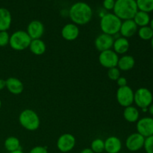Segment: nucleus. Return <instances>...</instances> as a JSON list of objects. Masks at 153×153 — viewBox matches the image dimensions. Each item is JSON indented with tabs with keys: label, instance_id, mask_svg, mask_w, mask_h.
Wrapping results in <instances>:
<instances>
[{
	"label": "nucleus",
	"instance_id": "9d476101",
	"mask_svg": "<svg viewBox=\"0 0 153 153\" xmlns=\"http://www.w3.org/2000/svg\"><path fill=\"white\" fill-rule=\"evenodd\" d=\"M137 132L146 138L153 135V118L149 117L140 118L136 124Z\"/></svg>",
	"mask_w": 153,
	"mask_h": 153
},
{
	"label": "nucleus",
	"instance_id": "c756f323",
	"mask_svg": "<svg viewBox=\"0 0 153 153\" xmlns=\"http://www.w3.org/2000/svg\"><path fill=\"white\" fill-rule=\"evenodd\" d=\"M143 148L146 153H153V135L145 138Z\"/></svg>",
	"mask_w": 153,
	"mask_h": 153
},
{
	"label": "nucleus",
	"instance_id": "c9c22d12",
	"mask_svg": "<svg viewBox=\"0 0 153 153\" xmlns=\"http://www.w3.org/2000/svg\"><path fill=\"white\" fill-rule=\"evenodd\" d=\"M148 112H149L152 116H153V103H152V104L148 107Z\"/></svg>",
	"mask_w": 153,
	"mask_h": 153
},
{
	"label": "nucleus",
	"instance_id": "4c0bfd02",
	"mask_svg": "<svg viewBox=\"0 0 153 153\" xmlns=\"http://www.w3.org/2000/svg\"><path fill=\"white\" fill-rule=\"evenodd\" d=\"M149 27H150V28L153 30V18H152V19H151L150 22H149Z\"/></svg>",
	"mask_w": 153,
	"mask_h": 153
},
{
	"label": "nucleus",
	"instance_id": "79ce46f5",
	"mask_svg": "<svg viewBox=\"0 0 153 153\" xmlns=\"http://www.w3.org/2000/svg\"><path fill=\"white\" fill-rule=\"evenodd\" d=\"M47 1H51V0H47Z\"/></svg>",
	"mask_w": 153,
	"mask_h": 153
},
{
	"label": "nucleus",
	"instance_id": "58836bf2",
	"mask_svg": "<svg viewBox=\"0 0 153 153\" xmlns=\"http://www.w3.org/2000/svg\"><path fill=\"white\" fill-rule=\"evenodd\" d=\"M151 47H152V49L153 50V37L151 39Z\"/></svg>",
	"mask_w": 153,
	"mask_h": 153
},
{
	"label": "nucleus",
	"instance_id": "a19ab883",
	"mask_svg": "<svg viewBox=\"0 0 153 153\" xmlns=\"http://www.w3.org/2000/svg\"><path fill=\"white\" fill-rule=\"evenodd\" d=\"M152 64H153V58H152Z\"/></svg>",
	"mask_w": 153,
	"mask_h": 153
},
{
	"label": "nucleus",
	"instance_id": "393cba45",
	"mask_svg": "<svg viewBox=\"0 0 153 153\" xmlns=\"http://www.w3.org/2000/svg\"><path fill=\"white\" fill-rule=\"evenodd\" d=\"M138 10L149 13L153 11V0H136Z\"/></svg>",
	"mask_w": 153,
	"mask_h": 153
},
{
	"label": "nucleus",
	"instance_id": "5701e85b",
	"mask_svg": "<svg viewBox=\"0 0 153 153\" xmlns=\"http://www.w3.org/2000/svg\"><path fill=\"white\" fill-rule=\"evenodd\" d=\"M133 20L135 22L136 25L137 27H143V26H147L149 25L150 22L151 18L150 16L148 13L144 11H141V10H138L134 15Z\"/></svg>",
	"mask_w": 153,
	"mask_h": 153
},
{
	"label": "nucleus",
	"instance_id": "7c9ffc66",
	"mask_svg": "<svg viewBox=\"0 0 153 153\" xmlns=\"http://www.w3.org/2000/svg\"><path fill=\"white\" fill-rule=\"evenodd\" d=\"M114 4L115 0H104L102 2L103 7L107 10H113Z\"/></svg>",
	"mask_w": 153,
	"mask_h": 153
},
{
	"label": "nucleus",
	"instance_id": "bb28decb",
	"mask_svg": "<svg viewBox=\"0 0 153 153\" xmlns=\"http://www.w3.org/2000/svg\"><path fill=\"white\" fill-rule=\"evenodd\" d=\"M91 149L94 153H102L105 151V140L102 139H94L91 144Z\"/></svg>",
	"mask_w": 153,
	"mask_h": 153
},
{
	"label": "nucleus",
	"instance_id": "6e6552de",
	"mask_svg": "<svg viewBox=\"0 0 153 153\" xmlns=\"http://www.w3.org/2000/svg\"><path fill=\"white\" fill-rule=\"evenodd\" d=\"M119 58V55L112 49L100 52L99 55V61L100 64L108 70L117 67Z\"/></svg>",
	"mask_w": 153,
	"mask_h": 153
},
{
	"label": "nucleus",
	"instance_id": "2f4dec72",
	"mask_svg": "<svg viewBox=\"0 0 153 153\" xmlns=\"http://www.w3.org/2000/svg\"><path fill=\"white\" fill-rule=\"evenodd\" d=\"M29 153H49L48 152L47 148L43 146H37L33 147L31 150L29 151Z\"/></svg>",
	"mask_w": 153,
	"mask_h": 153
},
{
	"label": "nucleus",
	"instance_id": "9b49d317",
	"mask_svg": "<svg viewBox=\"0 0 153 153\" xmlns=\"http://www.w3.org/2000/svg\"><path fill=\"white\" fill-rule=\"evenodd\" d=\"M145 137L135 132L130 134L126 140V147L130 152H137L143 149L144 146Z\"/></svg>",
	"mask_w": 153,
	"mask_h": 153
},
{
	"label": "nucleus",
	"instance_id": "f257e3e1",
	"mask_svg": "<svg viewBox=\"0 0 153 153\" xmlns=\"http://www.w3.org/2000/svg\"><path fill=\"white\" fill-rule=\"evenodd\" d=\"M68 15L73 23L77 25H84L90 22L92 19L93 10L88 3L78 1L72 4Z\"/></svg>",
	"mask_w": 153,
	"mask_h": 153
},
{
	"label": "nucleus",
	"instance_id": "f3484780",
	"mask_svg": "<svg viewBox=\"0 0 153 153\" xmlns=\"http://www.w3.org/2000/svg\"><path fill=\"white\" fill-rule=\"evenodd\" d=\"M6 88L10 94L19 95L23 91L24 85L19 79L15 77H10L6 79Z\"/></svg>",
	"mask_w": 153,
	"mask_h": 153
},
{
	"label": "nucleus",
	"instance_id": "2eb2a0df",
	"mask_svg": "<svg viewBox=\"0 0 153 153\" xmlns=\"http://www.w3.org/2000/svg\"><path fill=\"white\" fill-rule=\"evenodd\" d=\"M79 28L74 23H67L61 29V36L67 41H73L76 40L79 36Z\"/></svg>",
	"mask_w": 153,
	"mask_h": 153
},
{
	"label": "nucleus",
	"instance_id": "7ed1b4c3",
	"mask_svg": "<svg viewBox=\"0 0 153 153\" xmlns=\"http://www.w3.org/2000/svg\"><path fill=\"white\" fill-rule=\"evenodd\" d=\"M122 20L114 13H107L101 16L100 26L102 33L115 35L120 32Z\"/></svg>",
	"mask_w": 153,
	"mask_h": 153
},
{
	"label": "nucleus",
	"instance_id": "f03ea898",
	"mask_svg": "<svg viewBox=\"0 0 153 153\" xmlns=\"http://www.w3.org/2000/svg\"><path fill=\"white\" fill-rule=\"evenodd\" d=\"M113 11L122 21L132 19L138 11L136 0H115Z\"/></svg>",
	"mask_w": 153,
	"mask_h": 153
},
{
	"label": "nucleus",
	"instance_id": "b1692460",
	"mask_svg": "<svg viewBox=\"0 0 153 153\" xmlns=\"http://www.w3.org/2000/svg\"><path fill=\"white\" fill-rule=\"evenodd\" d=\"M4 146L7 151L13 152V151L17 150V149H21L20 141L19 139L13 136L7 137L4 142Z\"/></svg>",
	"mask_w": 153,
	"mask_h": 153
},
{
	"label": "nucleus",
	"instance_id": "4468645a",
	"mask_svg": "<svg viewBox=\"0 0 153 153\" xmlns=\"http://www.w3.org/2000/svg\"><path fill=\"white\" fill-rule=\"evenodd\" d=\"M137 30H138V27L134 22V20L127 19V20L122 21L120 33L121 34V37L128 39L133 37L137 32Z\"/></svg>",
	"mask_w": 153,
	"mask_h": 153
},
{
	"label": "nucleus",
	"instance_id": "a878e982",
	"mask_svg": "<svg viewBox=\"0 0 153 153\" xmlns=\"http://www.w3.org/2000/svg\"><path fill=\"white\" fill-rule=\"evenodd\" d=\"M137 34L141 40H151L153 37V30L149 27V25L140 27L137 30Z\"/></svg>",
	"mask_w": 153,
	"mask_h": 153
},
{
	"label": "nucleus",
	"instance_id": "f704fd0d",
	"mask_svg": "<svg viewBox=\"0 0 153 153\" xmlns=\"http://www.w3.org/2000/svg\"><path fill=\"white\" fill-rule=\"evenodd\" d=\"M80 153H94L91 148H85L81 151Z\"/></svg>",
	"mask_w": 153,
	"mask_h": 153
},
{
	"label": "nucleus",
	"instance_id": "412c9836",
	"mask_svg": "<svg viewBox=\"0 0 153 153\" xmlns=\"http://www.w3.org/2000/svg\"><path fill=\"white\" fill-rule=\"evenodd\" d=\"M124 119L128 123H137V120L140 119V113L138 109L136 107L132 105L128 106L125 108L123 111Z\"/></svg>",
	"mask_w": 153,
	"mask_h": 153
},
{
	"label": "nucleus",
	"instance_id": "4be33fe9",
	"mask_svg": "<svg viewBox=\"0 0 153 153\" xmlns=\"http://www.w3.org/2000/svg\"><path fill=\"white\" fill-rule=\"evenodd\" d=\"M29 49L32 54L35 55H42L46 52V43L41 39L31 40L29 45Z\"/></svg>",
	"mask_w": 153,
	"mask_h": 153
},
{
	"label": "nucleus",
	"instance_id": "a211bd4d",
	"mask_svg": "<svg viewBox=\"0 0 153 153\" xmlns=\"http://www.w3.org/2000/svg\"><path fill=\"white\" fill-rule=\"evenodd\" d=\"M130 47L129 41L127 38L123 37H120L115 39L113 44V50L119 55H124L128 51Z\"/></svg>",
	"mask_w": 153,
	"mask_h": 153
},
{
	"label": "nucleus",
	"instance_id": "1a4fd4ad",
	"mask_svg": "<svg viewBox=\"0 0 153 153\" xmlns=\"http://www.w3.org/2000/svg\"><path fill=\"white\" fill-rule=\"evenodd\" d=\"M76 143V137L70 133H65L58 137L57 140V148L61 152H69L74 149Z\"/></svg>",
	"mask_w": 153,
	"mask_h": 153
},
{
	"label": "nucleus",
	"instance_id": "20e7f679",
	"mask_svg": "<svg viewBox=\"0 0 153 153\" xmlns=\"http://www.w3.org/2000/svg\"><path fill=\"white\" fill-rule=\"evenodd\" d=\"M21 126L28 131H36L40 127V120L38 114L31 109H25L19 115Z\"/></svg>",
	"mask_w": 153,
	"mask_h": 153
},
{
	"label": "nucleus",
	"instance_id": "f8f14e48",
	"mask_svg": "<svg viewBox=\"0 0 153 153\" xmlns=\"http://www.w3.org/2000/svg\"><path fill=\"white\" fill-rule=\"evenodd\" d=\"M114 38L113 36L108 35L102 33L97 37L94 41V45L97 50L100 52H104V51L112 49L113 47Z\"/></svg>",
	"mask_w": 153,
	"mask_h": 153
},
{
	"label": "nucleus",
	"instance_id": "6ab92c4d",
	"mask_svg": "<svg viewBox=\"0 0 153 153\" xmlns=\"http://www.w3.org/2000/svg\"><path fill=\"white\" fill-rule=\"evenodd\" d=\"M12 22L10 12L4 7H0V31H7Z\"/></svg>",
	"mask_w": 153,
	"mask_h": 153
},
{
	"label": "nucleus",
	"instance_id": "0eeeda50",
	"mask_svg": "<svg viewBox=\"0 0 153 153\" xmlns=\"http://www.w3.org/2000/svg\"><path fill=\"white\" fill-rule=\"evenodd\" d=\"M134 92L129 86L121 87L117 91L116 98L117 101L120 105L126 108L128 106L132 105L134 103Z\"/></svg>",
	"mask_w": 153,
	"mask_h": 153
},
{
	"label": "nucleus",
	"instance_id": "cd10ccee",
	"mask_svg": "<svg viewBox=\"0 0 153 153\" xmlns=\"http://www.w3.org/2000/svg\"><path fill=\"white\" fill-rule=\"evenodd\" d=\"M108 77L112 81H117L120 77V70L117 68V67L110 68L108 70Z\"/></svg>",
	"mask_w": 153,
	"mask_h": 153
},
{
	"label": "nucleus",
	"instance_id": "473e14b6",
	"mask_svg": "<svg viewBox=\"0 0 153 153\" xmlns=\"http://www.w3.org/2000/svg\"><path fill=\"white\" fill-rule=\"evenodd\" d=\"M116 82L117 85L119 86V88L126 86L127 83H128V82H127V79H126L125 77H121V76L116 81Z\"/></svg>",
	"mask_w": 153,
	"mask_h": 153
},
{
	"label": "nucleus",
	"instance_id": "c85d7f7f",
	"mask_svg": "<svg viewBox=\"0 0 153 153\" xmlns=\"http://www.w3.org/2000/svg\"><path fill=\"white\" fill-rule=\"evenodd\" d=\"M10 34L7 31H0V47H4L9 44Z\"/></svg>",
	"mask_w": 153,
	"mask_h": 153
},
{
	"label": "nucleus",
	"instance_id": "ddd939ff",
	"mask_svg": "<svg viewBox=\"0 0 153 153\" xmlns=\"http://www.w3.org/2000/svg\"><path fill=\"white\" fill-rule=\"evenodd\" d=\"M44 25L40 20H32L28 23L27 26L26 32L29 35L31 40L41 39L44 34Z\"/></svg>",
	"mask_w": 153,
	"mask_h": 153
},
{
	"label": "nucleus",
	"instance_id": "e433bc0d",
	"mask_svg": "<svg viewBox=\"0 0 153 153\" xmlns=\"http://www.w3.org/2000/svg\"><path fill=\"white\" fill-rule=\"evenodd\" d=\"M9 153H24L22 152V150L21 149H17V150H15V151H13V152H10Z\"/></svg>",
	"mask_w": 153,
	"mask_h": 153
},
{
	"label": "nucleus",
	"instance_id": "423d86ee",
	"mask_svg": "<svg viewBox=\"0 0 153 153\" xmlns=\"http://www.w3.org/2000/svg\"><path fill=\"white\" fill-rule=\"evenodd\" d=\"M153 101V95L151 91L146 88H140L134 92V103L140 109L148 108Z\"/></svg>",
	"mask_w": 153,
	"mask_h": 153
},
{
	"label": "nucleus",
	"instance_id": "dca6fc26",
	"mask_svg": "<svg viewBox=\"0 0 153 153\" xmlns=\"http://www.w3.org/2000/svg\"><path fill=\"white\" fill-rule=\"evenodd\" d=\"M122 146L120 139L116 136H110L105 140V151L107 153H119Z\"/></svg>",
	"mask_w": 153,
	"mask_h": 153
},
{
	"label": "nucleus",
	"instance_id": "39448f33",
	"mask_svg": "<svg viewBox=\"0 0 153 153\" xmlns=\"http://www.w3.org/2000/svg\"><path fill=\"white\" fill-rule=\"evenodd\" d=\"M31 41V37L26 31L18 30L10 35L9 45L13 50L22 51L29 47Z\"/></svg>",
	"mask_w": 153,
	"mask_h": 153
},
{
	"label": "nucleus",
	"instance_id": "72a5a7b5",
	"mask_svg": "<svg viewBox=\"0 0 153 153\" xmlns=\"http://www.w3.org/2000/svg\"><path fill=\"white\" fill-rule=\"evenodd\" d=\"M6 88V81L2 79H0V91H2L3 89Z\"/></svg>",
	"mask_w": 153,
	"mask_h": 153
},
{
	"label": "nucleus",
	"instance_id": "aec40b11",
	"mask_svg": "<svg viewBox=\"0 0 153 153\" xmlns=\"http://www.w3.org/2000/svg\"><path fill=\"white\" fill-rule=\"evenodd\" d=\"M135 65V60L134 57L129 55H124L119 58L117 68L122 71H128Z\"/></svg>",
	"mask_w": 153,
	"mask_h": 153
},
{
	"label": "nucleus",
	"instance_id": "ea45409f",
	"mask_svg": "<svg viewBox=\"0 0 153 153\" xmlns=\"http://www.w3.org/2000/svg\"><path fill=\"white\" fill-rule=\"evenodd\" d=\"M1 100H0V108H1Z\"/></svg>",
	"mask_w": 153,
	"mask_h": 153
}]
</instances>
